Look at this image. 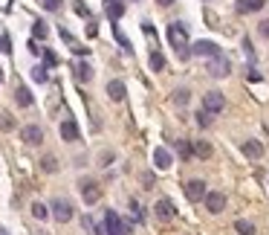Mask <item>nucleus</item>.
<instances>
[{
	"label": "nucleus",
	"mask_w": 269,
	"mask_h": 235,
	"mask_svg": "<svg viewBox=\"0 0 269 235\" xmlns=\"http://www.w3.org/2000/svg\"><path fill=\"white\" fill-rule=\"evenodd\" d=\"M168 41H171V47L180 52V58H188L191 55V49H188V32L183 24H168Z\"/></svg>",
	"instance_id": "1"
},
{
	"label": "nucleus",
	"mask_w": 269,
	"mask_h": 235,
	"mask_svg": "<svg viewBox=\"0 0 269 235\" xmlns=\"http://www.w3.org/2000/svg\"><path fill=\"white\" fill-rule=\"evenodd\" d=\"M49 215L55 218L58 223H70L72 221V203L64 198H55L52 200V206H49Z\"/></svg>",
	"instance_id": "2"
},
{
	"label": "nucleus",
	"mask_w": 269,
	"mask_h": 235,
	"mask_svg": "<svg viewBox=\"0 0 269 235\" xmlns=\"http://www.w3.org/2000/svg\"><path fill=\"white\" fill-rule=\"evenodd\" d=\"M78 192H81L84 203H90V206L99 203V198H102V186H99V180H90V177L78 183Z\"/></svg>",
	"instance_id": "3"
},
{
	"label": "nucleus",
	"mask_w": 269,
	"mask_h": 235,
	"mask_svg": "<svg viewBox=\"0 0 269 235\" xmlns=\"http://www.w3.org/2000/svg\"><path fill=\"white\" fill-rule=\"evenodd\" d=\"M223 105H226V102H223L220 90H209V93L203 96V110H206V113H220Z\"/></svg>",
	"instance_id": "4"
},
{
	"label": "nucleus",
	"mask_w": 269,
	"mask_h": 235,
	"mask_svg": "<svg viewBox=\"0 0 269 235\" xmlns=\"http://www.w3.org/2000/svg\"><path fill=\"white\" fill-rule=\"evenodd\" d=\"M203 203H206V209H209L211 215H220V212L226 209V195H223V192H206Z\"/></svg>",
	"instance_id": "5"
},
{
	"label": "nucleus",
	"mask_w": 269,
	"mask_h": 235,
	"mask_svg": "<svg viewBox=\"0 0 269 235\" xmlns=\"http://www.w3.org/2000/svg\"><path fill=\"white\" fill-rule=\"evenodd\" d=\"M232 73V61L223 58V55H214V58L209 61V76H214V79H223V76H229Z\"/></svg>",
	"instance_id": "6"
},
{
	"label": "nucleus",
	"mask_w": 269,
	"mask_h": 235,
	"mask_svg": "<svg viewBox=\"0 0 269 235\" xmlns=\"http://www.w3.org/2000/svg\"><path fill=\"white\" fill-rule=\"evenodd\" d=\"M194 55H206V58H214V55H220V47L214 44V41H194V44H188Z\"/></svg>",
	"instance_id": "7"
},
{
	"label": "nucleus",
	"mask_w": 269,
	"mask_h": 235,
	"mask_svg": "<svg viewBox=\"0 0 269 235\" xmlns=\"http://www.w3.org/2000/svg\"><path fill=\"white\" fill-rule=\"evenodd\" d=\"M21 140H24L26 145H41V142H44V128H41V125H24V128H21Z\"/></svg>",
	"instance_id": "8"
},
{
	"label": "nucleus",
	"mask_w": 269,
	"mask_h": 235,
	"mask_svg": "<svg viewBox=\"0 0 269 235\" xmlns=\"http://www.w3.org/2000/svg\"><path fill=\"white\" fill-rule=\"evenodd\" d=\"M153 215H156L159 221H171V218L176 215V206L168 198H159L156 203H153Z\"/></svg>",
	"instance_id": "9"
},
{
	"label": "nucleus",
	"mask_w": 269,
	"mask_h": 235,
	"mask_svg": "<svg viewBox=\"0 0 269 235\" xmlns=\"http://www.w3.org/2000/svg\"><path fill=\"white\" fill-rule=\"evenodd\" d=\"M206 192H209V189H206L203 180H188L186 183V198L191 200V203H200V200L206 198Z\"/></svg>",
	"instance_id": "10"
},
{
	"label": "nucleus",
	"mask_w": 269,
	"mask_h": 235,
	"mask_svg": "<svg viewBox=\"0 0 269 235\" xmlns=\"http://www.w3.org/2000/svg\"><path fill=\"white\" fill-rule=\"evenodd\" d=\"M58 134H61V140H64V142L81 140V131H78V125H75V119H64V122H61V128H58Z\"/></svg>",
	"instance_id": "11"
},
{
	"label": "nucleus",
	"mask_w": 269,
	"mask_h": 235,
	"mask_svg": "<svg viewBox=\"0 0 269 235\" xmlns=\"http://www.w3.org/2000/svg\"><path fill=\"white\" fill-rule=\"evenodd\" d=\"M105 229H107V235H122V218H119L113 209H107V215H105Z\"/></svg>",
	"instance_id": "12"
},
{
	"label": "nucleus",
	"mask_w": 269,
	"mask_h": 235,
	"mask_svg": "<svg viewBox=\"0 0 269 235\" xmlns=\"http://www.w3.org/2000/svg\"><path fill=\"white\" fill-rule=\"evenodd\" d=\"M125 93H128V87H125V82H119V79H113V82H107V96H110L113 102H122V99H125Z\"/></svg>",
	"instance_id": "13"
},
{
	"label": "nucleus",
	"mask_w": 269,
	"mask_h": 235,
	"mask_svg": "<svg viewBox=\"0 0 269 235\" xmlns=\"http://www.w3.org/2000/svg\"><path fill=\"white\" fill-rule=\"evenodd\" d=\"M240 151H243L249 160H257V157H263V145L257 140H246L243 145H240Z\"/></svg>",
	"instance_id": "14"
},
{
	"label": "nucleus",
	"mask_w": 269,
	"mask_h": 235,
	"mask_svg": "<svg viewBox=\"0 0 269 235\" xmlns=\"http://www.w3.org/2000/svg\"><path fill=\"white\" fill-rule=\"evenodd\" d=\"M153 165H156L159 171H165V168L171 165V151H168V148H153Z\"/></svg>",
	"instance_id": "15"
},
{
	"label": "nucleus",
	"mask_w": 269,
	"mask_h": 235,
	"mask_svg": "<svg viewBox=\"0 0 269 235\" xmlns=\"http://www.w3.org/2000/svg\"><path fill=\"white\" fill-rule=\"evenodd\" d=\"M72 70H75V79H78V82H81V84L93 82V67H90L87 61H78V64H75Z\"/></svg>",
	"instance_id": "16"
},
{
	"label": "nucleus",
	"mask_w": 269,
	"mask_h": 235,
	"mask_svg": "<svg viewBox=\"0 0 269 235\" xmlns=\"http://www.w3.org/2000/svg\"><path fill=\"white\" fill-rule=\"evenodd\" d=\"M191 154H194V157H200V160H209L211 154H214V148H211L206 140H197L194 145H191Z\"/></svg>",
	"instance_id": "17"
},
{
	"label": "nucleus",
	"mask_w": 269,
	"mask_h": 235,
	"mask_svg": "<svg viewBox=\"0 0 269 235\" xmlns=\"http://www.w3.org/2000/svg\"><path fill=\"white\" fill-rule=\"evenodd\" d=\"M105 12L110 21H119L122 15H125V3L122 0H110V3H105Z\"/></svg>",
	"instance_id": "18"
},
{
	"label": "nucleus",
	"mask_w": 269,
	"mask_h": 235,
	"mask_svg": "<svg viewBox=\"0 0 269 235\" xmlns=\"http://www.w3.org/2000/svg\"><path fill=\"white\" fill-rule=\"evenodd\" d=\"M266 0H237V12H260Z\"/></svg>",
	"instance_id": "19"
},
{
	"label": "nucleus",
	"mask_w": 269,
	"mask_h": 235,
	"mask_svg": "<svg viewBox=\"0 0 269 235\" xmlns=\"http://www.w3.org/2000/svg\"><path fill=\"white\" fill-rule=\"evenodd\" d=\"M15 102H18L21 107H32L35 99H32V93H29V87H18V90H15Z\"/></svg>",
	"instance_id": "20"
},
{
	"label": "nucleus",
	"mask_w": 269,
	"mask_h": 235,
	"mask_svg": "<svg viewBox=\"0 0 269 235\" xmlns=\"http://www.w3.org/2000/svg\"><path fill=\"white\" fill-rule=\"evenodd\" d=\"M171 102H174V105H188V102H191V90H186V87H180V90H174V96H171Z\"/></svg>",
	"instance_id": "21"
},
{
	"label": "nucleus",
	"mask_w": 269,
	"mask_h": 235,
	"mask_svg": "<svg viewBox=\"0 0 269 235\" xmlns=\"http://www.w3.org/2000/svg\"><path fill=\"white\" fill-rule=\"evenodd\" d=\"M148 64H151V70H153V73H156V70H165V55L159 52V49H153L151 58H148Z\"/></svg>",
	"instance_id": "22"
},
{
	"label": "nucleus",
	"mask_w": 269,
	"mask_h": 235,
	"mask_svg": "<svg viewBox=\"0 0 269 235\" xmlns=\"http://www.w3.org/2000/svg\"><path fill=\"white\" fill-rule=\"evenodd\" d=\"M234 229H237L240 235H257L255 223H252V221H243V218H240V221H234Z\"/></svg>",
	"instance_id": "23"
},
{
	"label": "nucleus",
	"mask_w": 269,
	"mask_h": 235,
	"mask_svg": "<svg viewBox=\"0 0 269 235\" xmlns=\"http://www.w3.org/2000/svg\"><path fill=\"white\" fill-rule=\"evenodd\" d=\"M41 168H44L47 174H55V171H58V160H55L52 154H47V157L41 160Z\"/></svg>",
	"instance_id": "24"
},
{
	"label": "nucleus",
	"mask_w": 269,
	"mask_h": 235,
	"mask_svg": "<svg viewBox=\"0 0 269 235\" xmlns=\"http://www.w3.org/2000/svg\"><path fill=\"white\" fill-rule=\"evenodd\" d=\"M32 218L47 221V218H49V206H44V203H32Z\"/></svg>",
	"instance_id": "25"
},
{
	"label": "nucleus",
	"mask_w": 269,
	"mask_h": 235,
	"mask_svg": "<svg viewBox=\"0 0 269 235\" xmlns=\"http://www.w3.org/2000/svg\"><path fill=\"white\" fill-rule=\"evenodd\" d=\"M32 79H35L38 84H44L49 79V73H47V67L44 64H38V67H32Z\"/></svg>",
	"instance_id": "26"
},
{
	"label": "nucleus",
	"mask_w": 269,
	"mask_h": 235,
	"mask_svg": "<svg viewBox=\"0 0 269 235\" xmlns=\"http://www.w3.org/2000/svg\"><path fill=\"white\" fill-rule=\"evenodd\" d=\"M32 35L38 38V41H44V38L49 35V29H47V24L44 21H35V26H32Z\"/></svg>",
	"instance_id": "27"
},
{
	"label": "nucleus",
	"mask_w": 269,
	"mask_h": 235,
	"mask_svg": "<svg viewBox=\"0 0 269 235\" xmlns=\"http://www.w3.org/2000/svg\"><path fill=\"white\" fill-rule=\"evenodd\" d=\"M176 151H180L183 160H191V157H194V154H191V145H188L186 140H176Z\"/></svg>",
	"instance_id": "28"
},
{
	"label": "nucleus",
	"mask_w": 269,
	"mask_h": 235,
	"mask_svg": "<svg viewBox=\"0 0 269 235\" xmlns=\"http://www.w3.org/2000/svg\"><path fill=\"white\" fill-rule=\"evenodd\" d=\"M41 55H44V61H47V64H44V67H58V55H55V52H52V49H44V52H41Z\"/></svg>",
	"instance_id": "29"
},
{
	"label": "nucleus",
	"mask_w": 269,
	"mask_h": 235,
	"mask_svg": "<svg viewBox=\"0 0 269 235\" xmlns=\"http://www.w3.org/2000/svg\"><path fill=\"white\" fill-rule=\"evenodd\" d=\"M211 116H214V113H206V110H203V113H197V125H200V128H209L211 122H214Z\"/></svg>",
	"instance_id": "30"
},
{
	"label": "nucleus",
	"mask_w": 269,
	"mask_h": 235,
	"mask_svg": "<svg viewBox=\"0 0 269 235\" xmlns=\"http://www.w3.org/2000/svg\"><path fill=\"white\" fill-rule=\"evenodd\" d=\"M0 49H3V52H6V55H9V52H12V38L6 35V32H3V35H0Z\"/></svg>",
	"instance_id": "31"
},
{
	"label": "nucleus",
	"mask_w": 269,
	"mask_h": 235,
	"mask_svg": "<svg viewBox=\"0 0 269 235\" xmlns=\"http://www.w3.org/2000/svg\"><path fill=\"white\" fill-rule=\"evenodd\" d=\"M41 6H44L47 12H58V9H61V0H41Z\"/></svg>",
	"instance_id": "32"
},
{
	"label": "nucleus",
	"mask_w": 269,
	"mask_h": 235,
	"mask_svg": "<svg viewBox=\"0 0 269 235\" xmlns=\"http://www.w3.org/2000/svg\"><path fill=\"white\" fill-rule=\"evenodd\" d=\"M0 128H3V131H12L15 128V119L9 116V113H3V116H0Z\"/></svg>",
	"instance_id": "33"
},
{
	"label": "nucleus",
	"mask_w": 269,
	"mask_h": 235,
	"mask_svg": "<svg viewBox=\"0 0 269 235\" xmlns=\"http://www.w3.org/2000/svg\"><path fill=\"white\" fill-rule=\"evenodd\" d=\"M142 183H145V189H153L156 186V177H153L151 171H145V174H142Z\"/></svg>",
	"instance_id": "34"
},
{
	"label": "nucleus",
	"mask_w": 269,
	"mask_h": 235,
	"mask_svg": "<svg viewBox=\"0 0 269 235\" xmlns=\"http://www.w3.org/2000/svg\"><path fill=\"white\" fill-rule=\"evenodd\" d=\"M116 41H119V44H122V49H125V52H130V41H128V38H125V35H122L119 29H116Z\"/></svg>",
	"instance_id": "35"
},
{
	"label": "nucleus",
	"mask_w": 269,
	"mask_h": 235,
	"mask_svg": "<svg viewBox=\"0 0 269 235\" xmlns=\"http://www.w3.org/2000/svg\"><path fill=\"white\" fill-rule=\"evenodd\" d=\"M130 209H133V218H136V221H142V218H145V215H142V206L136 203V200H130Z\"/></svg>",
	"instance_id": "36"
},
{
	"label": "nucleus",
	"mask_w": 269,
	"mask_h": 235,
	"mask_svg": "<svg viewBox=\"0 0 269 235\" xmlns=\"http://www.w3.org/2000/svg\"><path fill=\"white\" fill-rule=\"evenodd\" d=\"M72 52H75V55H87V52H90V47H81V44H72Z\"/></svg>",
	"instance_id": "37"
},
{
	"label": "nucleus",
	"mask_w": 269,
	"mask_h": 235,
	"mask_svg": "<svg viewBox=\"0 0 269 235\" xmlns=\"http://www.w3.org/2000/svg\"><path fill=\"white\" fill-rule=\"evenodd\" d=\"M110 163H113V151H105V154H102V163H99V165H110Z\"/></svg>",
	"instance_id": "38"
},
{
	"label": "nucleus",
	"mask_w": 269,
	"mask_h": 235,
	"mask_svg": "<svg viewBox=\"0 0 269 235\" xmlns=\"http://www.w3.org/2000/svg\"><path fill=\"white\" fill-rule=\"evenodd\" d=\"M257 32H260L263 38H269V21H263V24L257 26Z\"/></svg>",
	"instance_id": "39"
},
{
	"label": "nucleus",
	"mask_w": 269,
	"mask_h": 235,
	"mask_svg": "<svg viewBox=\"0 0 269 235\" xmlns=\"http://www.w3.org/2000/svg\"><path fill=\"white\" fill-rule=\"evenodd\" d=\"M81 226H84V229H93V218H90V215H84V218H81Z\"/></svg>",
	"instance_id": "40"
},
{
	"label": "nucleus",
	"mask_w": 269,
	"mask_h": 235,
	"mask_svg": "<svg viewBox=\"0 0 269 235\" xmlns=\"http://www.w3.org/2000/svg\"><path fill=\"white\" fill-rule=\"evenodd\" d=\"M29 52H32V55H41V52H44V49L38 47L35 41H29Z\"/></svg>",
	"instance_id": "41"
},
{
	"label": "nucleus",
	"mask_w": 269,
	"mask_h": 235,
	"mask_svg": "<svg viewBox=\"0 0 269 235\" xmlns=\"http://www.w3.org/2000/svg\"><path fill=\"white\" fill-rule=\"evenodd\" d=\"M61 38H64V41H67V44H75V38H72L70 32H67V29H61Z\"/></svg>",
	"instance_id": "42"
},
{
	"label": "nucleus",
	"mask_w": 269,
	"mask_h": 235,
	"mask_svg": "<svg viewBox=\"0 0 269 235\" xmlns=\"http://www.w3.org/2000/svg\"><path fill=\"white\" fill-rule=\"evenodd\" d=\"M156 3H159V6H171V3H174V0H156Z\"/></svg>",
	"instance_id": "43"
},
{
	"label": "nucleus",
	"mask_w": 269,
	"mask_h": 235,
	"mask_svg": "<svg viewBox=\"0 0 269 235\" xmlns=\"http://www.w3.org/2000/svg\"><path fill=\"white\" fill-rule=\"evenodd\" d=\"M0 235H9V232H6V229H0Z\"/></svg>",
	"instance_id": "44"
},
{
	"label": "nucleus",
	"mask_w": 269,
	"mask_h": 235,
	"mask_svg": "<svg viewBox=\"0 0 269 235\" xmlns=\"http://www.w3.org/2000/svg\"><path fill=\"white\" fill-rule=\"evenodd\" d=\"M105 3H110V0H105Z\"/></svg>",
	"instance_id": "45"
},
{
	"label": "nucleus",
	"mask_w": 269,
	"mask_h": 235,
	"mask_svg": "<svg viewBox=\"0 0 269 235\" xmlns=\"http://www.w3.org/2000/svg\"><path fill=\"white\" fill-rule=\"evenodd\" d=\"M38 235H44V232H38Z\"/></svg>",
	"instance_id": "46"
}]
</instances>
